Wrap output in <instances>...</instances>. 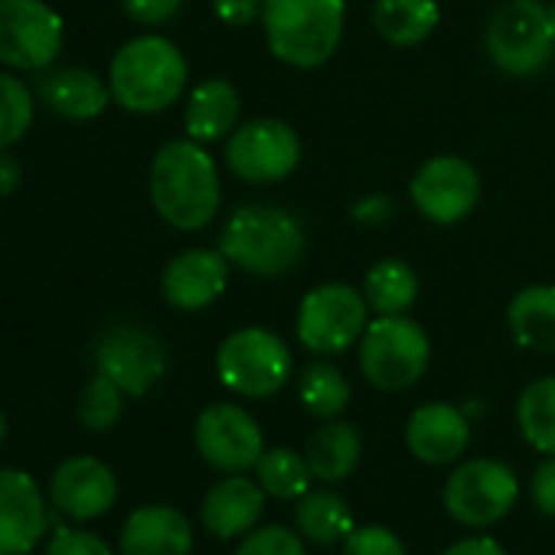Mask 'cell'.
Listing matches in <instances>:
<instances>
[{"instance_id": "obj_11", "label": "cell", "mask_w": 555, "mask_h": 555, "mask_svg": "<svg viewBox=\"0 0 555 555\" xmlns=\"http://www.w3.org/2000/svg\"><path fill=\"white\" fill-rule=\"evenodd\" d=\"M301 160V141L292 125L255 118L238 125L225 141V164L245 183H278Z\"/></svg>"}, {"instance_id": "obj_39", "label": "cell", "mask_w": 555, "mask_h": 555, "mask_svg": "<svg viewBox=\"0 0 555 555\" xmlns=\"http://www.w3.org/2000/svg\"><path fill=\"white\" fill-rule=\"evenodd\" d=\"M441 555H506V548L493 535H467L451 542Z\"/></svg>"}, {"instance_id": "obj_20", "label": "cell", "mask_w": 555, "mask_h": 555, "mask_svg": "<svg viewBox=\"0 0 555 555\" xmlns=\"http://www.w3.org/2000/svg\"><path fill=\"white\" fill-rule=\"evenodd\" d=\"M264 487L245 474H225L199 503V519L216 539H235L258 526L264 513Z\"/></svg>"}, {"instance_id": "obj_43", "label": "cell", "mask_w": 555, "mask_h": 555, "mask_svg": "<svg viewBox=\"0 0 555 555\" xmlns=\"http://www.w3.org/2000/svg\"><path fill=\"white\" fill-rule=\"evenodd\" d=\"M548 24H552V37H555V4H548Z\"/></svg>"}, {"instance_id": "obj_7", "label": "cell", "mask_w": 555, "mask_h": 555, "mask_svg": "<svg viewBox=\"0 0 555 555\" xmlns=\"http://www.w3.org/2000/svg\"><path fill=\"white\" fill-rule=\"evenodd\" d=\"M431 360V344L422 324L405 314L376 318L360 340V370L379 392L412 389Z\"/></svg>"}, {"instance_id": "obj_35", "label": "cell", "mask_w": 555, "mask_h": 555, "mask_svg": "<svg viewBox=\"0 0 555 555\" xmlns=\"http://www.w3.org/2000/svg\"><path fill=\"white\" fill-rule=\"evenodd\" d=\"M47 555H115L112 545L89 529H56L47 542Z\"/></svg>"}, {"instance_id": "obj_8", "label": "cell", "mask_w": 555, "mask_h": 555, "mask_svg": "<svg viewBox=\"0 0 555 555\" xmlns=\"http://www.w3.org/2000/svg\"><path fill=\"white\" fill-rule=\"evenodd\" d=\"M519 500V477L496 457H474L451 470L444 483V509L470 529L500 522Z\"/></svg>"}, {"instance_id": "obj_33", "label": "cell", "mask_w": 555, "mask_h": 555, "mask_svg": "<svg viewBox=\"0 0 555 555\" xmlns=\"http://www.w3.org/2000/svg\"><path fill=\"white\" fill-rule=\"evenodd\" d=\"M235 555H308L305 542L288 526H255L238 542Z\"/></svg>"}, {"instance_id": "obj_3", "label": "cell", "mask_w": 555, "mask_h": 555, "mask_svg": "<svg viewBox=\"0 0 555 555\" xmlns=\"http://www.w3.org/2000/svg\"><path fill=\"white\" fill-rule=\"evenodd\" d=\"M108 89L125 112L160 115L186 89V60L167 37H134L115 53Z\"/></svg>"}, {"instance_id": "obj_34", "label": "cell", "mask_w": 555, "mask_h": 555, "mask_svg": "<svg viewBox=\"0 0 555 555\" xmlns=\"http://www.w3.org/2000/svg\"><path fill=\"white\" fill-rule=\"evenodd\" d=\"M344 555H409L389 526H360L344 539Z\"/></svg>"}, {"instance_id": "obj_25", "label": "cell", "mask_w": 555, "mask_h": 555, "mask_svg": "<svg viewBox=\"0 0 555 555\" xmlns=\"http://www.w3.org/2000/svg\"><path fill=\"white\" fill-rule=\"evenodd\" d=\"M295 522H298V532L318 545H337L357 529L350 503L337 490H327V487H311L298 500Z\"/></svg>"}, {"instance_id": "obj_2", "label": "cell", "mask_w": 555, "mask_h": 555, "mask_svg": "<svg viewBox=\"0 0 555 555\" xmlns=\"http://www.w3.org/2000/svg\"><path fill=\"white\" fill-rule=\"evenodd\" d=\"M219 251L245 274L278 278L301 264L308 251V232L305 222L285 206L245 203L222 225Z\"/></svg>"}, {"instance_id": "obj_42", "label": "cell", "mask_w": 555, "mask_h": 555, "mask_svg": "<svg viewBox=\"0 0 555 555\" xmlns=\"http://www.w3.org/2000/svg\"><path fill=\"white\" fill-rule=\"evenodd\" d=\"M4 438H8V418H4V412H0V444H4Z\"/></svg>"}, {"instance_id": "obj_31", "label": "cell", "mask_w": 555, "mask_h": 555, "mask_svg": "<svg viewBox=\"0 0 555 555\" xmlns=\"http://www.w3.org/2000/svg\"><path fill=\"white\" fill-rule=\"evenodd\" d=\"M37 115V92L17 76L0 73V147H14L27 138Z\"/></svg>"}, {"instance_id": "obj_15", "label": "cell", "mask_w": 555, "mask_h": 555, "mask_svg": "<svg viewBox=\"0 0 555 555\" xmlns=\"http://www.w3.org/2000/svg\"><path fill=\"white\" fill-rule=\"evenodd\" d=\"M50 529L47 500L27 470L0 467V555H30Z\"/></svg>"}, {"instance_id": "obj_10", "label": "cell", "mask_w": 555, "mask_h": 555, "mask_svg": "<svg viewBox=\"0 0 555 555\" xmlns=\"http://www.w3.org/2000/svg\"><path fill=\"white\" fill-rule=\"evenodd\" d=\"M370 305L350 285H321L298 308V340L318 357H337L363 340Z\"/></svg>"}, {"instance_id": "obj_21", "label": "cell", "mask_w": 555, "mask_h": 555, "mask_svg": "<svg viewBox=\"0 0 555 555\" xmlns=\"http://www.w3.org/2000/svg\"><path fill=\"white\" fill-rule=\"evenodd\" d=\"M193 526L177 506H138L121 526V555H190Z\"/></svg>"}, {"instance_id": "obj_27", "label": "cell", "mask_w": 555, "mask_h": 555, "mask_svg": "<svg viewBox=\"0 0 555 555\" xmlns=\"http://www.w3.org/2000/svg\"><path fill=\"white\" fill-rule=\"evenodd\" d=\"M363 298L370 311H376L379 318L405 314L418 298V274L412 271V264L399 258H383L366 271Z\"/></svg>"}, {"instance_id": "obj_28", "label": "cell", "mask_w": 555, "mask_h": 555, "mask_svg": "<svg viewBox=\"0 0 555 555\" xmlns=\"http://www.w3.org/2000/svg\"><path fill=\"white\" fill-rule=\"evenodd\" d=\"M255 480L274 500H301L314 483V470L305 454L292 448H271L258 457Z\"/></svg>"}, {"instance_id": "obj_38", "label": "cell", "mask_w": 555, "mask_h": 555, "mask_svg": "<svg viewBox=\"0 0 555 555\" xmlns=\"http://www.w3.org/2000/svg\"><path fill=\"white\" fill-rule=\"evenodd\" d=\"M212 11L229 27H251L264 14V0H212Z\"/></svg>"}, {"instance_id": "obj_24", "label": "cell", "mask_w": 555, "mask_h": 555, "mask_svg": "<svg viewBox=\"0 0 555 555\" xmlns=\"http://www.w3.org/2000/svg\"><path fill=\"white\" fill-rule=\"evenodd\" d=\"M506 324L519 347L555 353V285L522 288L506 308Z\"/></svg>"}, {"instance_id": "obj_5", "label": "cell", "mask_w": 555, "mask_h": 555, "mask_svg": "<svg viewBox=\"0 0 555 555\" xmlns=\"http://www.w3.org/2000/svg\"><path fill=\"white\" fill-rule=\"evenodd\" d=\"M487 56L506 76H535L555 56L548 8L542 0H503L487 21Z\"/></svg>"}, {"instance_id": "obj_16", "label": "cell", "mask_w": 555, "mask_h": 555, "mask_svg": "<svg viewBox=\"0 0 555 555\" xmlns=\"http://www.w3.org/2000/svg\"><path fill=\"white\" fill-rule=\"evenodd\" d=\"M50 496H53L56 509L66 513L69 519H79V522L99 519L118 500V477L105 461H99L92 454H79V457L63 461L53 470Z\"/></svg>"}, {"instance_id": "obj_12", "label": "cell", "mask_w": 555, "mask_h": 555, "mask_svg": "<svg viewBox=\"0 0 555 555\" xmlns=\"http://www.w3.org/2000/svg\"><path fill=\"white\" fill-rule=\"evenodd\" d=\"M95 373L108 376L125 396H147L167 373L164 344L138 324H115L95 344Z\"/></svg>"}, {"instance_id": "obj_26", "label": "cell", "mask_w": 555, "mask_h": 555, "mask_svg": "<svg viewBox=\"0 0 555 555\" xmlns=\"http://www.w3.org/2000/svg\"><path fill=\"white\" fill-rule=\"evenodd\" d=\"M438 21V0H376L373 4V27L392 47H415L428 40Z\"/></svg>"}, {"instance_id": "obj_4", "label": "cell", "mask_w": 555, "mask_h": 555, "mask_svg": "<svg viewBox=\"0 0 555 555\" xmlns=\"http://www.w3.org/2000/svg\"><path fill=\"white\" fill-rule=\"evenodd\" d=\"M261 21L268 50L278 63L318 69L344 40L347 8L344 0H264Z\"/></svg>"}, {"instance_id": "obj_36", "label": "cell", "mask_w": 555, "mask_h": 555, "mask_svg": "<svg viewBox=\"0 0 555 555\" xmlns=\"http://www.w3.org/2000/svg\"><path fill=\"white\" fill-rule=\"evenodd\" d=\"M121 8L141 27H160L180 14L183 0H121Z\"/></svg>"}, {"instance_id": "obj_40", "label": "cell", "mask_w": 555, "mask_h": 555, "mask_svg": "<svg viewBox=\"0 0 555 555\" xmlns=\"http://www.w3.org/2000/svg\"><path fill=\"white\" fill-rule=\"evenodd\" d=\"M21 180H24V170L17 157L11 154V147H0V196H14Z\"/></svg>"}, {"instance_id": "obj_13", "label": "cell", "mask_w": 555, "mask_h": 555, "mask_svg": "<svg viewBox=\"0 0 555 555\" xmlns=\"http://www.w3.org/2000/svg\"><path fill=\"white\" fill-rule=\"evenodd\" d=\"M193 438L199 457L222 474H245L264 454V435L258 422L235 402H216L203 409Z\"/></svg>"}, {"instance_id": "obj_14", "label": "cell", "mask_w": 555, "mask_h": 555, "mask_svg": "<svg viewBox=\"0 0 555 555\" xmlns=\"http://www.w3.org/2000/svg\"><path fill=\"white\" fill-rule=\"evenodd\" d=\"M477 199H480V177L464 157L454 154L425 160L412 180L415 209L438 225H454L467 219Z\"/></svg>"}, {"instance_id": "obj_37", "label": "cell", "mask_w": 555, "mask_h": 555, "mask_svg": "<svg viewBox=\"0 0 555 555\" xmlns=\"http://www.w3.org/2000/svg\"><path fill=\"white\" fill-rule=\"evenodd\" d=\"M529 496H532V506L542 516H552L555 519V454H545V461L532 470Z\"/></svg>"}, {"instance_id": "obj_9", "label": "cell", "mask_w": 555, "mask_h": 555, "mask_svg": "<svg viewBox=\"0 0 555 555\" xmlns=\"http://www.w3.org/2000/svg\"><path fill=\"white\" fill-rule=\"evenodd\" d=\"M66 43L63 17L47 0H0V63L17 73H40L56 63Z\"/></svg>"}, {"instance_id": "obj_18", "label": "cell", "mask_w": 555, "mask_h": 555, "mask_svg": "<svg viewBox=\"0 0 555 555\" xmlns=\"http://www.w3.org/2000/svg\"><path fill=\"white\" fill-rule=\"evenodd\" d=\"M405 444L412 457L428 467H444L461 461L470 444V422L457 405L448 402H425L409 415Z\"/></svg>"}, {"instance_id": "obj_19", "label": "cell", "mask_w": 555, "mask_h": 555, "mask_svg": "<svg viewBox=\"0 0 555 555\" xmlns=\"http://www.w3.org/2000/svg\"><path fill=\"white\" fill-rule=\"evenodd\" d=\"M34 82H37L34 92L43 102V108L66 121H92L112 102L108 82H102L92 69L82 66H63V69L50 66L40 69Z\"/></svg>"}, {"instance_id": "obj_17", "label": "cell", "mask_w": 555, "mask_h": 555, "mask_svg": "<svg viewBox=\"0 0 555 555\" xmlns=\"http://www.w3.org/2000/svg\"><path fill=\"white\" fill-rule=\"evenodd\" d=\"M229 258L219 248H186L160 274V295L177 311H203L229 285Z\"/></svg>"}, {"instance_id": "obj_23", "label": "cell", "mask_w": 555, "mask_h": 555, "mask_svg": "<svg viewBox=\"0 0 555 555\" xmlns=\"http://www.w3.org/2000/svg\"><path fill=\"white\" fill-rule=\"evenodd\" d=\"M305 457H308V464L314 470V480L340 483L357 470V464L363 457V438H360L357 425L331 418L327 425H321L311 435V441L305 448Z\"/></svg>"}, {"instance_id": "obj_29", "label": "cell", "mask_w": 555, "mask_h": 555, "mask_svg": "<svg viewBox=\"0 0 555 555\" xmlns=\"http://www.w3.org/2000/svg\"><path fill=\"white\" fill-rule=\"evenodd\" d=\"M516 422L535 451L555 454V376L535 379L519 392Z\"/></svg>"}, {"instance_id": "obj_22", "label": "cell", "mask_w": 555, "mask_h": 555, "mask_svg": "<svg viewBox=\"0 0 555 555\" xmlns=\"http://www.w3.org/2000/svg\"><path fill=\"white\" fill-rule=\"evenodd\" d=\"M238 112H242V99L235 86L225 79H209L190 92L186 108H183V128L193 141L212 144L235 131Z\"/></svg>"}, {"instance_id": "obj_30", "label": "cell", "mask_w": 555, "mask_h": 555, "mask_svg": "<svg viewBox=\"0 0 555 555\" xmlns=\"http://www.w3.org/2000/svg\"><path fill=\"white\" fill-rule=\"evenodd\" d=\"M298 396L314 418L331 422L350 405V383L334 363L314 360L298 379Z\"/></svg>"}, {"instance_id": "obj_32", "label": "cell", "mask_w": 555, "mask_h": 555, "mask_svg": "<svg viewBox=\"0 0 555 555\" xmlns=\"http://www.w3.org/2000/svg\"><path fill=\"white\" fill-rule=\"evenodd\" d=\"M121 412H125V392L108 376L95 373L79 396V422L89 431H108L121 422Z\"/></svg>"}, {"instance_id": "obj_41", "label": "cell", "mask_w": 555, "mask_h": 555, "mask_svg": "<svg viewBox=\"0 0 555 555\" xmlns=\"http://www.w3.org/2000/svg\"><path fill=\"white\" fill-rule=\"evenodd\" d=\"M389 216H392V203H389L386 196H370V199H363V203L353 206V219H357V222L379 225V222H386Z\"/></svg>"}, {"instance_id": "obj_1", "label": "cell", "mask_w": 555, "mask_h": 555, "mask_svg": "<svg viewBox=\"0 0 555 555\" xmlns=\"http://www.w3.org/2000/svg\"><path fill=\"white\" fill-rule=\"evenodd\" d=\"M151 203L160 219L180 232L209 225L222 203L219 170L193 138L167 141L151 164Z\"/></svg>"}, {"instance_id": "obj_6", "label": "cell", "mask_w": 555, "mask_h": 555, "mask_svg": "<svg viewBox=\"0 0 555 555\" xmlns=\"http://www.w3.org/2000/svg\"><path fill=\"white\" fill-rule=\"evenodd\" d=\"M295 360L288 344L264 331V327H242L219 344L216 373L219 383L245 399H268L282 392L292 379Z\"/></svg>"}]
</instances>
